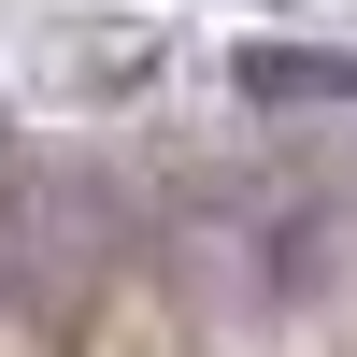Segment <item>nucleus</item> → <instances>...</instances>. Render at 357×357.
<instances>
[{
	"label": "nucleus",
	"mask_w": 357,
	"mask_h": 357,
	"mask_svg": "<svg viewBox=\"0 0 357 357\" xmlns=\"http://www.w3.org/2000/svg\"><path fill=\"white\" fill-rule=\"evenodd\" d=\"M257 86H357V57H243Z\"/></svg>",
	"instance_id": "1"
}]
</instances>
